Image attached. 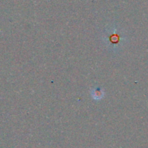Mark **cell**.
I'll return each instance as SVG.
<instances>
[{
  "mask_svg": "<svg viewBox=\"0 0 148 148\" xmlns=\"http://www.w3.org/2000/svg\"><path fill=\"white\" fill-rule=\"evenodd\" d=\"M103 40L110 50L114 52L117 51L121 45L122 36L119 33L116 27H111L107 28L106 31L104 33Z\"/></svg>",
  "mask_w": 148,
  "mask_h": 148,
  "instance_id": "cell-1",
  "label": "cell"
},
{
  "mask_svg": "<svg viewBox=\"0 0 148 148\" xmlns=\"http://www.w3.org/2000/svg\"><path fill=\"white\" fill-rule=\"evenodd\" d=\"M90 95L92 99L95 101H101L104 98L105 92L101 87H98V88H95L91 90Z\"/></svg>",
  "mask_w": 148,
  "mask_h": 148,
  "instance_id": "cell-2",
  "label": "cell"
}]
</instances>
